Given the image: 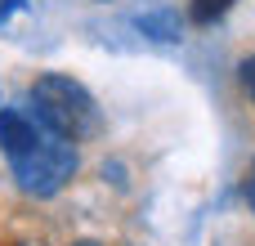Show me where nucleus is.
<instances>
[{"mask_svg":"<svg viewBox=\"0 0 255 246\" xmlns=\"http://www.w3.org/2000/svg\"><path fill=\"white\" fill-rule=\"evenodd\" d=\"M27 112L45 125V130H54V134H63V139H85L94 125H99V108H94V99H90V90L81 85V81H72V76H58V72H45V76H36L31 81V90H27Z\"/></svg>","mask_w":255,"mask_h":246,"instance_id":"f257e3e1","label":"nucleus"},{"mask_svg":"<svg viewBox=\"0 0 255 246\" xmlns=\"http://www.w3.org/2000/svg\"><path fill=\"white\" fill-rule=\"evenodd\" d=\"M9 166H13V179H18L22 193H31V197H54V193L76 175V148H72V139L45 130V139H40L27 157H18V161H9Z\"/></svg>","mask_w":255,"mask_h":246,"instance_id":"f03ea898","label":"nucleus"},{"mask_svg":"<svg viewBox=\"0 0 255 246\" xmlns=\"http://www.w3.org/2000/svg\"><path fill=\"white\" fill-rule=\"evenodd\" d=\"M40 139H45V125H40L27 108H0V152H4L9 161L27 157Z\"/></svg>","mask_w":255,"mask_h":246,"instance_id":"7ed1b4c3","label":"nucleus"},{"mask_svg":"<svg viewBox=\"0 0 255 246\" xmlns=\"http://www.w3.org/2000/svg\"><path fill=\"white\" fill-rule=\"evenodd\" d=\"M139 31H143V36H152V40H166V45L184 40V36H179V31H184V22H179V13H175V9H152V13H139Z\"/></svg>","mask_w":255,"mask_h":246,"instance_id":"20e7f679","label":"nucleus"},{"mask_svg":"<svg viewBox=\"0 0 255 246\" xmlns=\"http://www.w3.org/2000/svg\"><path fill=\"white\" fill-rule=\"evenodd\" d=\"M229 4H233V0H193V22H202V27H206V22L224 18V13H229Z\"/></svg>","mask_w":255,"mask_h":246,"instance_id":"39448f33","label":"nucleus"},{"mask_svg":"<svg viewBox=\"0 0 255 246\" xmlns=\"http://www.w3.org/2000/svg\"><path fill=\"white\" fill-rule=\"evenodd\" d=\"M238 76H242V90L251 94V103H255V54H251V58H242V67H238Z\"/></svg>","mask_w":255,"mask_h":246,"instance_id":"423d86ee","label":"nucleus"},{"mask_svg":"<svg viewBox=\"0 0 255 246\" xmlns=\"http://www.w3.org/2000/svg\"><path fill=\"white\" fill-rule=\"evenodd\" d=\"M242 197H247V206H251V215H255V161L247 166V179H242Z\"/></svg>","mask_w":255,"mask_h":246,"instance_id":"0eeeda50","label":"nucleus"},{"mask_svg":"<svg viewBox=\"0 0 255 246\" xmlns=\"http://www.w3.org/2000/svg\"><path fill=\"white\" fill-rule=\"evenodd\" d=\"M72 246H99V242H72Z\"/></svg>","mask_w":255,"mask_h":246,"instance_id":"6e6552de","label":"nucleus"},{"mask_svg":"<svg viewBox=\"0 0 255 246\" xmlns=\"http://www.w3.org/2000/svg\"><path fill=\"white\" fill-rule=\"evenodd\" d=\"M103 4H108V0H103Z\"/></svg>","mask_w":255,"mask_h":246,"instance_id":"1a4fd4ad","label":"nucleus"}]
</instances>
